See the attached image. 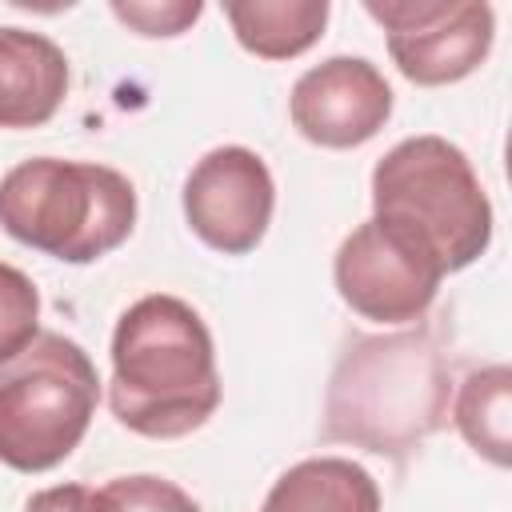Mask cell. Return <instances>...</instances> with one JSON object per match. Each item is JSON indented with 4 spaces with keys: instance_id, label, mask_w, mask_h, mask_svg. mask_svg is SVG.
Returning a JSON list of instances; mask_svg holds the SVG:
<instances>
[{
    "instance_id": "30bf717a",
    "label": "cell",
    "mask_w": 512,
    "mask_h": 512,
    "mask_svg": "<svg viewBox=\"0 0 512 512\" xmlns=\"http://www.w3.org/2000/svg\"><path fill=\"white\" fill-rule=\"evenodd\" d=\"M68 96L64 48L32 28H0V128H40Z\"/></svg>"
},
{
    "instance_id": "7c38bea8",
    "label": "cell",
    "mask_w": 512,
    "mask_h": 512,
    "mask_svg": "<svg viewBox=\"0 0 512 512\" xmlns=\"http://www.w3.org/2000/svg\"><path fill=\"white\" fill-rule=\"evenodd\" d=\"M328 0H228L224 16L244 52L260 60H292L308 52L328 24Z\"/></svg>"
},
{
    "instance_id": "ba28073f",
    "label": "cell",
    "mask_w": 512,
    "mask_h": 512,
    "mask_svg": "<svg viewBox=\"0 0 512 512\" xmlns=\"http://www.w3.org/2000/svg\"><path fill=\"white\" fill-rule=\"evenodd\" d=\"M188 228L224 256H248L276 208V184L260 152L244 144H220L204 152L180 192Z\"/></svg>"
},
{
    "instance_id": "2e32d148",
    "label": "cell",
    "mask_w": 512,
    "mask_h": 512,
    "mask_svg": "<svg viewBox=\"0 0 512 512\" xmlns=\"http://www.w3.org/2000/svg\"><path fill=\"white\" fill-rule=\"evenodd\" d=\"M112 12H116V20H124L140 36H180L200 20L204 4L200 0H164V4H156V0H128V4L116 0Z\"/></svg>"
},
{
    "instance_id": "3957f363",
    "label": "cell",
    "mask_w": 512,
    "mask_h": 512,
    "mask_svg": "<svg viewBox=\"0 0 512 512\" xmlns=\"http://www.w3.org/2000/svg\"><path fill=\"white\" fill-rule=\"evenodd\" d=\"M372 220L400 232L444 276L476 264L492 244V204L464 156L444 136H408L372 168Z\"/></svg>"
},
{
    "instance_id": "6da1fadb",
    "label": "cell",
    "mask_w": 512,
    "mask_h": 512,
    "mask_svg": "<svg viewBox=\"0 0 512 512\" xmlns=\"http://www.w3.org/2000/svg\"><path fill=\"white\" fill-rule=\"evenodd\" d=\"M216 344L204 316L168 292L140 296L112 332V416L148 440H180L220 408Z\"/></svg>"
},
{
    "instance_id": "9a60e30c",
    "label": "cell",
    "mask_w": 512,
    "mask_h": 512,
    "mask_svg": "<svg viewBox=\"0 0 512 512\" xmlns=\"http://www.w3.org/2000/svg\"><path fill=\"white\" fill-rule=\"evenodd\" d=\"M112 512H200V504L164 476H116L100 488Z\"/></svg>"
},
{
    "instance_id": "5b68a950",
    "label": "cell",
    "mask_w": 512,
    "mask_h": 512,
    "mask_svg": "<svg viewBox=\"0 0 512 512\" xmlns=\"http://www.w3.org/2000/svg\"><path fill=\"white\" fill-rule=\"evenodd\" d=\"M96 404L100 376L92 356L60 332H40L0 364V464L12 472L64 464L80 448Z\"/></svg>"
},
{
    "instance_id": "8992f818",
    "label": "cell",
    "mask_w": 512,
    "mask_h": 512,
    "mask_svg": "<svg viewBox=\"0 0 512 512\" xmlns=\"http://www.w3.org/2000/svg\"><path fill=\"white\" fill-rule=\"evenodd\" d=\"M364 12L384 28L400 76L420 88L472 76L496 40L492 4L476 0H368Z\"/></svg>"
},
{
    "instance_id": "5bb4252c",
    "label": "cell",
    "mask_w": 512,
    "mask_h": 512,
    "mask_svg": "<svg viewBox=\"0 0 512 512\" xmlns=\"http://www.w3.org/2000/svg\"><path fill=\"white\" fill-rule=\"evenodd\" d=\"M40 336V292L28 272L0 264V364Z\"/></svg>"
},
{
    "instance_id": "4fadbf2b",
    "label": "cell",
    "mask_w": 512,
    "mask_h": 512,
    "mask_svg": "<svg viewBox=\"0 0 512 512\" xmlns=\"http://www.w3.org/2000/svg\"><path fill=\"white\" fill-rule=\"evenodd\" d=\"M452 420L476 456H484L496 468H508L512 460V372L508 364H488L472 372L460 384Z\"/></svg>"
},
{
    "instance_id": "7a4b0ae2",
    "label": "cell",
    "mask_w": 512,
    "mask_h": 512,
    "mask_svg": "<svg viewBox=\"0 0 512 512\" xmlns=\"http://www.w3.org/2000/svg\"><path fill=\"white\" fill-rule=\"evenodd\" d=\"M448 364L428 332L356 340L324 396V440L376 456H404L448 416Z\"/></svg>"
},
{
    "instance_id": "9c48e42d",
    "label": "cell",
    "mask_w": 512,
    "mask_h": 512,
    "mask_svg": "<svg viewBox=\"0 0 512 512\" xmlns=\"http://www.w3.org/2000/svg\"><path fill=\"white\" fill-rule=\"evenodd\" d=\"M288 116L308 144L360 148L388 124L392 84L364 56H328L292 84Z\"/></svg>"
},
{
    "instance_id": "52a82bcc",
    "label": "cell",
    "mask_w": 512,
    "mask_h": 512,
    "mask_svg": "<svg viewBox=\"0 0 512 512\" xmlns=\"http://www.w3.org/2000/svg\"><path fill=\"white\" fill-rule=\"evenodd\" d=\"M332 280L356 316L376 324H412L436 300L444 272L400 232L368 216L336 248Z\"/></svg>"
},
{
    "instance_id": "e0dca14e",
    "label": "cell",
    "mask_w": 512,
    "mask_h": 512,
    "mask_svg": "<svg viewBox=\"0 0 512 512\" xmlns=\"http://www.w3.org/2000/svg\"><path fill=\"white\" fill-rule=\"evenodd\" d=\"M24 512H112L108 496L100 488H84V484H56L36 492Z\"/></svg>"
},
{
    "instance_id": "8fae6325",
    "label": "cell",
    "mask_w": 512,
    "mask_h": 512,
    "mask_svg": "<svg viewBox=\"0 0 512 512\" xmlns=\"http://www.w3.org/2000/svg\"><path fill=\"white\" fill-rule=\"evenodd\" d=\"M260 512H380V488L348 456H308L272 480Z\"/></svg>"
},
{
    "instance_id": "277c9868",
    "label": "cell",
    "mask_w": 512,
    "mask_h": 512,
    "mask_svg": "<svg viewBox=\"0 0 512 512\" xmlns=\"http://www.w3.org/2000/svg\"><path fill=\"white\" fill-rule=\"evenodd\" d=\"M0 228L52 260L92 264L132 236L136 188L108 164L32 156L0 180Z\"/></svg>"
}]
</instances>
